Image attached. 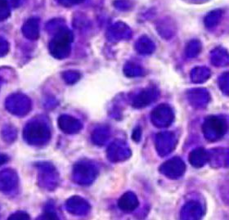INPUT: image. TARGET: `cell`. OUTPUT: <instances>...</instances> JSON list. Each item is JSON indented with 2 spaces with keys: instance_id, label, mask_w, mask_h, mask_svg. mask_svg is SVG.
<instances>
[{
  "instance_id": "obj_1",
  "label": "cell",
  "mask_w": 229,
  "mask_h": 220,
  "mask_svg": "<svg viewBox=\"0 0 229 220\" xmlns=\"http://www.w3.org/2000/svg\"><path fill=\"white\" fill-rule=\"evenodd\" d=\"M30 219L29 215L26 214H23V213H20V214H14V215H11L8 218V220H18V219Z\"/></svg>"
}]
</instances>
